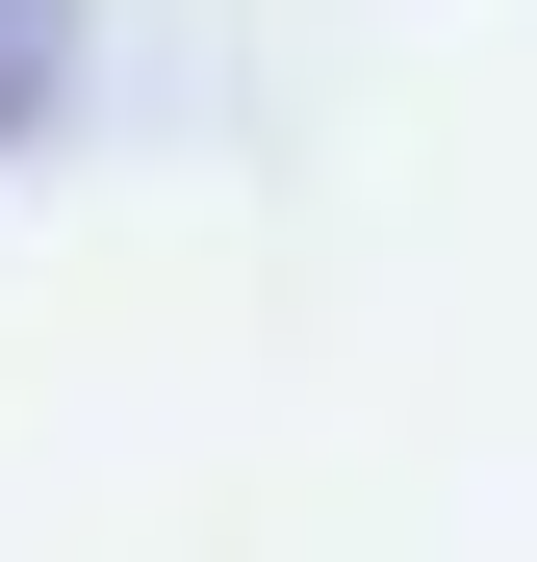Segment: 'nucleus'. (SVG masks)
Returning <instances> with one entry per match:
<instances>
[{"label": "nucleus", "instance_id": "nucleus-1", "mask_svg": "<svg viewBox=\"0 0 537 562\" xmlns=\"http://www.w3.org/2000/svg\"><path fill=\"white\" fill-rule=\"evenodd\" d=\"M52 77H77V0H0V154L52 128Z\"/></svg>", "mask_w": 537, "mask_h": 562}]
</instances>
